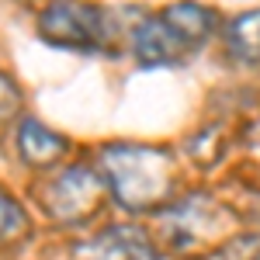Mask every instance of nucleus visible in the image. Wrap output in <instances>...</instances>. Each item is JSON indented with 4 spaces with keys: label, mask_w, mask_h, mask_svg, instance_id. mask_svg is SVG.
I'll return each instance as SVG.
<instances>
[{
    "label": "nucleus",
    "mask_w": 260,
    "mask_h": 260,
    "mask_svg": "<svg viewBox=\"0 0 260 260\" xmlns=\"http://www.w3.org/2000/svg\"><path fill=\"white\" fill-rule=\"evenodd\" d=\"M101 177L108 194L128 212L160 208L174 191V160L160 146L115 142L101 149Z\"/></svg>",
    "instance_id": "nucleus-1"
},
{
    "label": "nucleus",
    "mask_w": 260,
    "mask_h": 260,
    "mask_svg": "<svg viewBox=\"0 0 260 260\" xmlns=\"http://www.w3.org/2000/svg\"><path fill=\"white\" fill-rule=\"evenodd\" d=\"M104 11L87 0H49L39 14V35L56 49L94 52L104 45Z\"/></svg>",
    "instance_id": "nucleus-2"
},
{
    "label": "nucleus",
    "mask_w": 260,
    "mask_h": 260,
    "mask_svg": "<svg viewBox=\"0 0 260 260\" xmlns=\"http://www.w3.org/2000/svg\"><path fill=\"white\" fill-rule=\"evenodd\" d=\"M108 198V184L94 167H83V163H73V167H62L56 177L42 187V205L49 212V219L56 222H83L98 212Z\"/></svg>",
    "instance_id": "nucleus-3"
},
{
    "label": "nucleus",
    "mask_w": 260,
    "mask_h": 260,
    "mask_svg": "<svg viewBox=\"0 0 260 260\" xmlns=\"http://www.w3.org/2000/svg\"><path fill=\"white\" fill-rule=\"evenodd\" d=\"M222 233V212L205 198V194H191L180 198L163 212V236L177 253H194L198 246L215 240Z\"/></svg>",
    "instance_id": "nucleus-4"
},
{
    "label": "nucleus",
    "mask_w": 260,
    "mask_h": 260,
    "mask_svg": "<svg viewBox=\"0 0 260 260\" xmlns=\"http://www.w3.org/2000/svg\"><path fill=\"white\" fill-rule=\"evenodd\" d=\"M80 260H156V253L139 225H111L83 246Z\"/></svg>",
    "instance_id": "nucleus-5"
},
{
    "label": "nucleus",
    "mask_w": 260,
    "mask_h": 260,
    "mask_svg": "<svg viewBox=\"0 0 260 260\" xmlns=\"http://www.w3.org/2000/svg\"><path fill=\"white\" fill-rule=\"evenodd\" d=\"M160 21L177 35V42L184 49H194L201 42H208V35L219 28V14L205 4H194V0H180V4H170L160 14Z\"/></svg>",
    "instance_id": "nucleus-6"
},
{
    "label": "nucleus",
    "mask_w": 260,
    "mask_h": 260,
    "mask_svg": "<svg viewBox=\"0 0 260 260\" xmlns=\"http://www.w3.org/2000/svg\"><path fill=\"white\" fill-rule=\"evenodd\" d=\"M66 149H70V142L62 139L59 132L45 128L42 121L24 118L18 125V153H21V160L28 163V167H35V170H49V167L62 163Z\"/></svg>",
    "instance_id": "nucleus-7"
},
{
    "label": "nucleus",
    "mask_w": 260,
    "mask_h": 260,
    "mask_svg": "<svg viewBox=\"0 0 260 260\" xmlns=\"http://www.w3.org/2000/svg\"><path fill=\"white\" fill-rule=\"evenodd\" d=\"M187 49L177 42V35L163 24L160 18L142 21L132 35V56L142 62V66H167V62H177Z\"/></svg>",
    "instance_id": "nucleus-8"
},
{
    "label": "nucleus",
    "mask_w": 260,
    "mask_h": 260,
    "mask_svg": "<svg viewBox=\"0 0 260 260\" xmlns=\"http://www.w3.org/2000/svg\"><path fill=\"white\" fill-rule=\"evenodd\" d=\"M225 45L240 62H260V7L225 24Z\"/></svg>",
    "instance_id": "nucleus-9"
},
{
    "label": "nucleus",
    "mask_w": 260,
    "mask_h": 260,
    "mask_svg": "<svg viewBox=\"0 0 260 260\" xmlns=\"http://www.w3.org/2000/svg\"><path fill=\"white\" fill-rule=\"evenodd\" d=\"M31 233L28 212L4 184H0V243H18Z\"/></svg>",
    "instance_id": "nucleus-10"
},
{
    "label": "nucleus",
    "mask_w": 260,
    "mask_h": 260,
    "mask_svg": "<svg viewBox=\"0 0 260 260\" xmlns=\"http://www.w3.org/2000/svg\"><path fill=\"white\" fill-rule=\"evenodd\" d=\"M21 108H24V94H21L18 80H14L7 70H0V121L18 118Z\"/></svg>",
    "instance_id": "nucleus-11"
}]
</instances>
